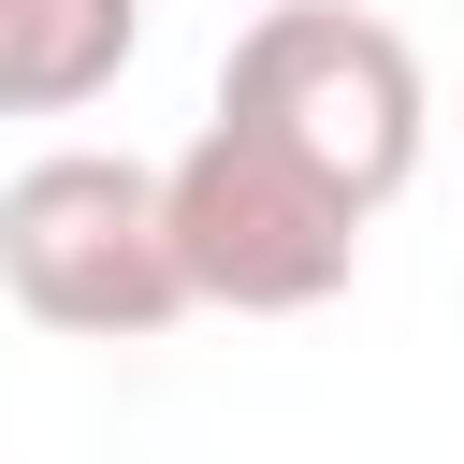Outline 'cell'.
Masks as SVG:
<instances>
[{
    "mask_svg": "<svg viewBox=\"0 0 464 464\" xmlns=\"http://www.w3.org/2000/svg\"><path fill=\"white\" fill-rule=\"evenodd\" d=\"M218 116H246L261 145H290L319 188H348L362 218L420 174V130H435V87H420V44L362 0H276L232 29L218 58Z\"/></svg>",
    "mask_w": 464,
    "mask_h": 464,
    "instance_id": "6da1fadb",
    "label": "cell"
},
{
    "mask_svg": "<svg viewBox=\"0 0 464 464\" xmlns=\"http://www.w3.org/2000/svg\"><path fill=\"white\" fill-rule=\"evenodd\" d=\"M160 232H174L188 304H232V319H304V304H334L362 276V203L319 188L246 116H203L160 160Z\"/></svg>",
    "mask_w": 464,
    "mask_h": 464,
    "instance_id": "7a4b0ae2",
    "label": "cell"
},
{
    "mask_svg": "<svg viewBox=\"0 0 464 464\" xmlns=\"http://www.w3.org/2000/svg\"><path fill=\"white\" fill-rule=\"evenodd\" d=\"M0 290H14L44 334H87V348L174 334V319H188V276H174V232H160V160L44 145V160L0 188Z\"/></svg>",
    "mask_w": 464,
    "mask_h": 464,
    "instance_id": "3957f363",
    "label": "cell"
},
{
    "mask_svg": "<svg viewBox=\"0 0 464 464\" xmlns=\"http://www.w3.org/2000/svg\"><path fill=\"white\" fill-rule=\"evenodd\" d=\"M145 44V0H0V116H87Z\"/></svg>",
    "mask_w": 464,
    "mask_h": 464,
    "instance_id": "277c9868",
    "label": "cell"
}]
</instances>
